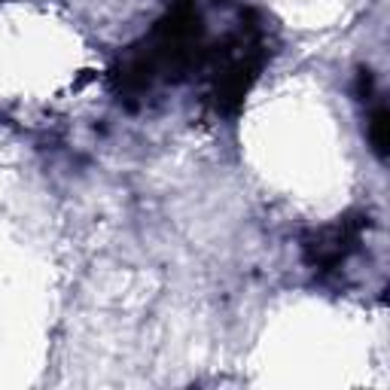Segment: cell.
<instances>
[{
    "label": "cell",
    "instance_id": "1",
    "mask_svg": "<svg viewBox=\"0 0 390 390\" xmlns=\"http://www.w3.org/2000/svg\"><path fill=\"white\" fill-rule=\"evenodd\" d=\"M369 137H372L378 156H384V146H387V113L384 110H378L372 116V122H369Z\"/></svg>",
    "mask_w": 390,
    "mask_h": 390
}]
</instances>
